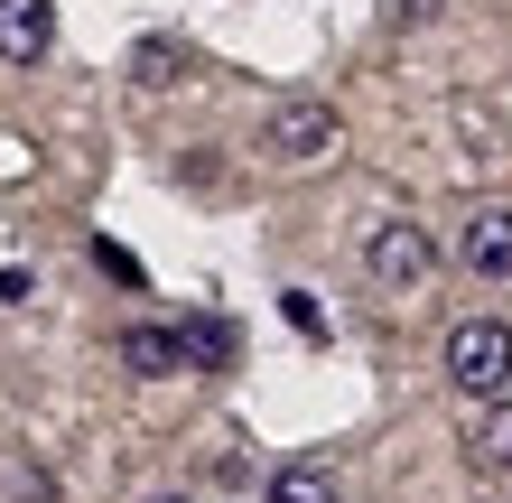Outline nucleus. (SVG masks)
I'll return each instance as SVG.
<instances>
[{"label": "nucleus", "instance_id": "nucleus-1", "mask_svg": "<svg viewBox=\"0 0 512 503\" xmlns=\"http://www.w3.org/2000/svg\"><path fill=\"white\" fill-rule=\"evenodd\" d=\"M447 382L475 392V401L512 392V327L503 317H457V327H447Z\"/></svg>", "mask_w": 512, "mask_h": 503}, {"label": "nucleus", "instance_id": "nucleus-11", "mask_svg": "<svg viewBox=\"0 0 512 503\" xmlns=\"http://www.w3.org/2000/svg\"><path fill=\"white\" fill-rule=\"evenodd\" d=\"M94 271H103V280H122V289H149V271H140L122 243H94Z\"/></svg>", "mask_w": 512, "mask_h": 503}, {"label": "nucleus", "instance_id": "nucleus-9", "mask_svg": "<svg viewBox=\"0 0 512 503\" xmlns=\"http://www.w3.org/2000/svg\"><path fill=\"white\" fill-rule=\"evenodd\" d=\"M466 448H475V466L512 476V392H494V401H485V420H475V438H466Z\"/></svg>", "mask_w": 512, "mask_h": 503}, {"label": "nucleus", "instance_id": "nucleus-4", "mask_svg": "<svg viewBox=\"0 0 512 503\" xmlns=\"http://www.w3.org/2000/svg\"><path fill=\"white\" fill-rule=\"evenodd\" d=\"M457 261L466 280H512V205H475L457 233Z\"/></svg>", "mask_w": 512, "mask_h": 503}, {"label": "nucleus", "instance_id": "nucleus-10", "mask_svg": "<svg viewBox=\"0 0 512 503\" xmlns=\"http://www.w3.org/2000/svg\"><path fill=\"white\" fill-rule=\"evenodd\" d=\"M177 75H187V47H177V38H140L131 47V84H140V94H159V84H177Z\"/></svg>", "mask_w": 512, "mask_h": 503}, {"label": "nucleus", "instance_id": "nucleus-8", "mask_svg": "<svg viewBox=\"0 0 512 503\" xmlns=\"http://www.w3.org/2000/svg\"><path fill=\"white\" fill-rule=\"evenodd\" d=\"M261 503H336V466H326V457H289Z\"/></svg>", "mask_w": 512, "mask_h": 503}, {"label": "nucleus", "instance_id": "nucleus-7", "mask_svg": "<svg viewBox=\"0 0 512 503\" xmlns=\"http://www.w3.org/2000/svg\"><path fill=\"white\" fill-rule=\"evenodd\" d=\"M122 373H140V382L187 373V354H177V327H122Z\"/></svg>", "mask_w": 512, "mask_h": 503}, {"label": "nucleus", "instance_id": "nucleus-13", "mask_svg": "<svg viewBox=\"0 0 512 503\" xmlns=\"http://www.w3.org/2000/svg\"><path fill=\"white\" fill-rule=\"evenodd\" d=\"M28 299H38V280H28V271H0V308H28Z\"/></svg>", "mask_w": 512, "mask_h": 503}, {"label": "nucleus", "instance_id": "nucleus-12", "mask_svg": "<svg viewBox=\"0 0 512 503\" xmlns=\"http://www.w3.org/2000/svg\"><path fill=\"white\" fill-rule=\"evenodd\" d=\"M280 317H289L298 336H326V308L308 299V289H280Z\"/></svg>", "mask_w": 512, "mask_h": 503}, {"label": "nucleus", "instance_id": "nucleus-5", "mask_svg": "<svg viewBox=\"0 0 512 503\" xmlns=\"http://www.w3.org/2000/svg\"><path fill=\"white\" fill-rule=\"evenodd\" d=\"M56 47V10L47 0H0V66H38Z\"/></svg>", "mask_w": 512, "mask_h": 503}, {"label": "nucleus", "instance_id": "nucleus-14", "mask_svg": "<svg viewBox=\"0 0 512 503\" xmlns=\"http://www.w3.org/2000/svg\"><path fill=\"white\" fill-rule=\"evenodd\" d=\"M159 503H187V494H159Z\"/></svg>", "mask_w": 512, "mask_h": 503}, {"label": "nucleus", "instance_id": "nucleus-2", "mask_svg": "<svg viewBox=\"0 0 512 503\" xmlns=\"http://www.w3.org/2000/svg\"><path fill=\"white\" fill-rule=\"evenodd\" d=\"M336 103H317V94H289V103H270V122H261V150L280 159V168H317V159H336Z\"/></svg>", "mask_w": 512, "mask_h": 503}, {"label": "nucleus", "instance_id": "nucleus-3", "mask_svg": "<svg viewBox=\"0 0 512 503\" xmlns=\"http://www.w3.org/2000/svg\"><path fill=\"white\" fill-rule=\"evenodd\" d=\"M364 271L382 280V289H419L438 271V243L419 233L410 215H391V224H373V243H364Z\"/></svg>", "mask_w": 512, "mask_h": 503}, {"label": "nucleus", "instance_id": "nucleus-6", "mask_svg": "<svg viewBox=\"0 0 512 503\" xmlns=\"http://www.w3.org/2000/svg\"><path fill=\"white\" fill-rule=\"evenodd\" d=\"M177 354H187V373H233V354H243V327H233V317H187V327H177Z\"/></svg>", "mask_w": 512, "mask_h": 503}]
</instances>
